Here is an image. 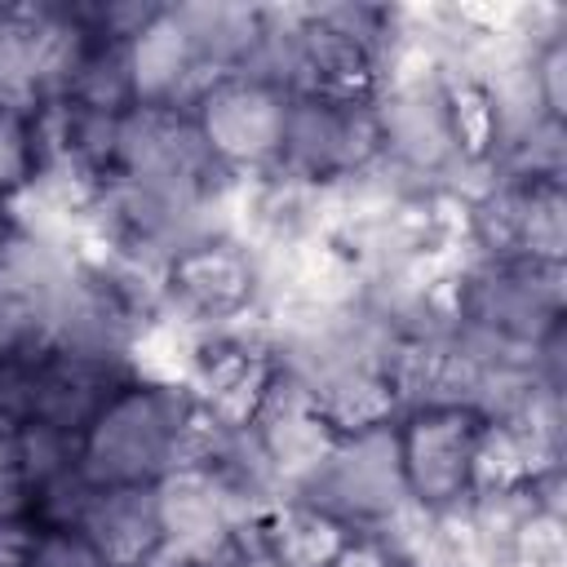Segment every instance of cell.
Segmentation results:
<instances>
[{
	"instance_id": "6da1fadb",
	"label": "cell",
	"mask_w": 567,
	"mask_h": 567,
	"mask_svg": "<svg viewBox=\"0 0 567 567\" xmlns=\"http://www.w3.org/2000/svg\"><path fill=\"white\" fill-rule=\"evenodd\" d=\"M190 394L182 385L128 381L84 430L80 470L97 487H151L182 465Z\"/></svg>"
},
{
	"instance_id": "7a4b0ae2",
	"label": "cell",
	"mask_w": 567,
	"mask_h": 567,
	"mask_svg": "<svg viewBox=\"0 0 567 567\" xmlns=\"http://www.w3.org/2000/svg\"><path fill=\"white\" fill-rule=\"evenodd\" d=\"M567 270L532 257H474L452 279V323L532 350L563 328Z\"/></svg>"
},
{
	"instance_id": "3957f363",
	"label": "cell",
	"mask_w": 567,
	"mask_h": 567,
	"mask_svg": "<svg viewBox=\"0 0 567 567\" xmlns=\"http://www.w3.org/2000/svg\"><path fill=\"white\" fill-rule=\"evenodd\" d=\"M292 496L332 514L350 532L377 527L385 514H394L403 501H412L408 483H403V461H399V421L372 425L359 434H341L337 447L328 452V461L319 465V474Z\"/></svg>"
},
{
	"instance_id": "277c9868",
	"label": "cell",
	"mask_w": 567,
	"mask_h": 567,
	"mask_svg": "<svg viewBox=\"0 0 567 567\" xmlns=\"http://www.w3.org/2000/svg\"><path fill=\"white\" fill-rule=\"evenodd\" d=\"M195 128L213 159L239 177L266 173L279 164L288 93L257 75H217L190 102Z\"/></svg>"
},
{
	"instance_id": "5b68a950",
	"label": "cell",
	"mask_w": 567,
	"mask_h": 567,
	"mask_svg": "<svg viewBox=\"0 0 567 567\" xmlns=\"http://www.w3.org/2000/svg\"><path fill=\"white\" fill-rule=\"evenodd\" d=\"M377 155H381V128H377L372 97L288 93L284 146H279L275 168L328 186V182L363 168Z\"/></svg>"
},
{
	"instance_id": "8992f818",
	"label": "cell",
	"mask_w": 567,
	"mask_h": 567,
	"mask_svg": "<svg viewBox=\"0 0 567 567\" xmlns=\"http://www.w3.org/2000/svg\"><path fill=\"white\" fill-rule=\"evenodd\" d=\"M164 310L213 332L257 310V252L235 235H204L168 257Z\"/></svg>"
},
{
	"instance_id": "52a82bcc",
	"label": "cell",
	"mask_w": 567,
	"mask_h": 567,
	"mask_svg": "<svg viewBox=\"0 0 567 567\" xmlns=\"http://www.w3.org/2000/svg\"><path fill=\"white\" fill-rule=\"evenodd\" d=\"M483 416L470 408H408L399 416V461L408 496L425 509H447L470 496V461Z\"/></svg>"
},
{
	"instance_id": "ba28073f",
	"label": "cell",
	"mask_w": 567,
	"mask_h": 567,
	"mask_svg": "<svg viewBox=\"0 0 567 567\" xmlns=\"http://www.w3.org/2000/svg\"><path fill=\"white\" fill-rule=\"evenodd\" d=\"M248 430L261 439V447H266L279 483L288 487V496L301 492L319 474V465L328 461V452L341 439L323 421L310 385L297 381L284 368L270 372V381H266V390H261V399H257V408L248 416Z\"/></svg>"
},
{
	"instance_id": "9c48e42d",
	"label": "cell",
	"mask_w": 567,
	"mask_h": 567,
	"mask_svg": "<svg viewBox=\"0 0 567 567\" xmlns=\"http://www.w3.org/2000/svg\"><path fill=\"white\" fill-rule=\"evenodd\" d=\"M164 545L190 563L221 554L257 514L208 470V465H177L155 483Z\"/></svg>"
},
{
	"instance_id": "30bf717a",
	"label": "cell",
	"mask_w": 567,
	"mask_h": 567,
	"mask_svg": "<svg viewBox=\"0 0 567 567\" xmlns=\"http://www.w3.org/2000/svg\"><path fill=\"white\" fill-rule=\"evenodd\" d=\"M128 84H133V106H186L199 97L208 75L195 62L190 35L177 22L173 4H164L128 44Z\"/></svg>"
},
{
	"instance_id": "8fae6325",
	"label": "cell",
	"mask_w": 567,
	"mask_h": 567,
	"mask_svg": "<svg viewBox=\"0 0 567 567\" xmlns=\"http://www.w3.org/2000/svg\"><path fill=\"white\" fill-rule=\"evenodd\" d=\"M75 536L93 549L102 567H137L164 545L159 501L151 487H93Z\"/></svg>"
},
{
	"instance_id": "7c38bea8",
	"label": "cell",
	"mask_w": 567,
	"mask_h": 567,
	"mask_svg": "<svg viewBox=\"0 0 567 567\" xmlns=\"http://www.w3.org/2000/svg\"><path fill=\"white\" fill-rule=\"evenodd\" d=\"M261 549L270 554L275 567H332L337 554L346 549V540L354 536L346 523H337L332 514L315 509L301 496H284L275 501L261 523Z\"/></svg>"
},
{
	"instance_id": "4fadbf2b",
	"label": "cell",
	"mask_w": 567,
	"mask_h": 567,
	"mask_svg": "<svg viewBox=\"0 0 567 567\" xmlns=\"http://www.w3.org/2000/svg\"><path fill=\"white\" fill-rule=\"evenodd\" d=\"M310 394H315L323 421H328L337 434H359V430L390 425V421L403 416L390 377H385L381 368H368V363L337 368V372L319 377V381L310 385Z\"/></svg>"
},
{
	"instance_id": "5bb4252c",
	"label": "cell",
	"mask_w": 567,
	"mask_h": 567,
	"mask_svg": "<svg viewBox=\"0 0 567 567\" xmlns=\"http://www.w3.org/2000/svg\"><path fill=\"white\" fill-rule=\"evenodd\" d=\"M532 474H536V465H532L523 439L501 421H483V430L474 439V461H470V496L527 487Z\"/></svg>"
},
{
	"instance_id": "9a60e30c",
	"label": "cell",
	"mask_w": 567,
	"mask_h": 567,
	"mask_svg": "<svg viewBox=\"0 0 567 567\" xmlns=\"http://www.w3.org/2000/svg\"><path fill=\"white\" fill-rule=\"evenodd\" d=\"M80 465V439L75 434H62L53 425H40V421H22V439H18V470L27 474L31 492L44 487L49 478L66 474Z\"/></svg>"
},
{
	"instance_id": "2e32d148",
	"label": "cell",
	"mask_w": 567,
	"mask_h": 567,
	"mask_svg": "<svg viewBox=\"0 0 567 567\" xmlns=\"http://www.w3.org/2000/svg\"><path fill=\"white\" fill-rule=\"evenodd\" d=\"M509 567H567V518L536 509L509 545Z\"/></svg>"
},
{
	"instance_id": "e0dca14e",
	"label": "cell",
	"mask_w": 567,
	"mask_h": 567,
	"mask_svg": "<svg viewBox=\"0 0 567 567\" xmlns=\"http://www.w3.org/2000/svg\"><path fill=\"white\" fill-rule=\"evenodd\" d=\"M35 173V151H31V128L22 111H0V199L22 190Z\"/></svg>"
},
{
	"instance_id": "ac0fdd59",
	"label": "cell",
	"mask_w": 567,
	"mask_h": 567,
	"mask_svg": "<svg viewBox=\"0 0 567 567\" xmlns=\"http://www.w3.org/2000/svg\"><path fill=\"white\" fill-rule=\"evenodd\" d=\"M532 80H536V93H540L545 111L554 120H563L567 115V31L549 35L532 49Z\"/></svg>"
},
{
	"instance_id": "d6986e66",
	"label": "cell",
	"mask_w": 567,
	"mask_h": 567,
	"mask_svg": "<svg viewBox=\"0 0 567 567\" xmlns=\"http://www.w3.org/2000/svg\"><path fill=\"white\" fill-rule=\"evenodd\" d=\"M40 341H44V315L31 301H22V297L0 288V359L22 354V350H31Z\"/></svg>"
},
{
	"instance_id": "ffe728a7",
	"label": "cell",
	"mask_w": 567,
	"mask_h": 567,
	"mask_svg": "<svg viewBox=\"0 0 567 567\" xmlns=\"http://www.w3.org/2000/svg\"><path fill=\"white\" fill-rule=\"evenodd\" d=\"M31 505H35V496H31L27 474H22L18 465H13V470H4V474H0V527L35 523V518H31Z\"/></svg>"
},
{
	"instance_id": "44dd1931",
	"label": "cell",
	"mask_w": 567,
	"mask_h": 567,
	"mask_svg": "<svg viewBox=\"0 0 567 567\" xmlns=\"http://www.w3.org/2000/svg\"><path fill=\"white\" fill-rule=\"evenodd\" d=\"M332 567H399V563L390 558V549H385L377 536L354 532V536L346 540V549L337 554V563H332Z\"/></svg>"
},
{
	"instance_id": "7402d4cb",
	"label": "cell",
	"mask_w": 567,
	"mask_h": 567,
	"mask_svg": "<svg viewBox=\"0 0 567 567\" xmlns=\"http://www.w3.org/2000/svg\"><path fill=\"white\" fill-rule=\"evenodd\" d=\"M35 549V523L0 527V567H27Z\"/></svg>"
},
{
	"instance_id": "603a6c76",
	"label": "cell",
	"mask_w": 567,
	"mask_h": 567,
	"mask_svg": "<svg viewBox=\"0 0 567 567\" xmlns=\"http://www.w3.org/2000/svg\"><path fill=\"white\" fill-rule=\"evenodd\" d=\"M18 439H22V425L0 412V474L18 465Z\"/></svg>"
},
{
	"instance_id": "cb8c5ba5",
	"label": "cell",
	"mask_w": 567,
	"mask_h": 567,
	"mask_svg": "<svg viewBox=\"0 0 567 567\" xmlns=\"http://www.w3.org/2000/svg\"><path fill=\"white\" fill-rule=\"evenodd\" d=\"M9 235H13V221H9V208H4V199H0V252H4Z\"/></svg>"
}]
</instances>
